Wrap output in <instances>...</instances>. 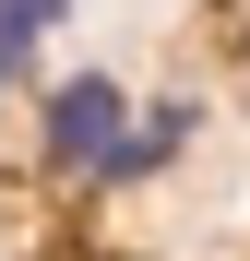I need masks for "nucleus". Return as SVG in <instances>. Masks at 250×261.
Returning a JSON list of instances; mask_svg holds the SVG:
<instances>
[{
	"label": "nucleus",
	"mask_w": 250,
	"mask_h": 261,
	"mask_svg": "<svg viewBox=\"0 0 250 261\" xmlns=\"http://www.w3.org/2000/svg\"><path fill=\"white\" fill-rule=\"evenodd\" d=\"M179 130H191V107H155V130H131V95L119 83H60L48 107H36V143H48V166L60 178H131V166H155V154H179Z\"/></svg>",
	"instance_id": "1"
},
{
	"label": "nucleus",
	"mask_w": 250,
	"mask_h": 261,
	"mask_svg": "<svg viewBox=\"0 0 250 261\" xmlns=\"http://www.w3.org/2000/svg\"><path fill=\"white\" fill-rule=\"evenodd\" d=\"M60 12L72 0H0V83H24V60L60 36Z\"/></svg>",
	"instance_id": "2"
}]
</instances>
